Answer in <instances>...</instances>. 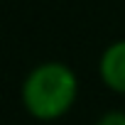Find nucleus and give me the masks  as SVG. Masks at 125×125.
I'll use <instances>...</instances> for the list:
<instances>
[{
  "label": "nucleus",
  "mask_w": 125,
  "mask_h": 125,
  "mask_svg": "<svg viewBox=\"0 0 125 125\" xmlns=\"http://www.w3.org/2000/svg\"><path fill=\"white\" fill-rule=\"evenodd\" d=\"M79 96L76 74L61 61H44L34 66L22 83L25 110L37 120H56L71 110Z\"/></svg>",
  "instance_id": "obj_1"
},
{
  "label": "nucleus",
  "mask_w": 125,
  "mask_h": 125,
  "mask_svg": "<svg viewBox=\"0 0 125 125\" xmlns=\"http://www.w3.org/2000/svg\"><path fill=\"white\" fill-rule=\"evenodd\" d=\"M96 125H125V110H108L98 118Z\"/></svg>",
  "instance_id": "obj_3"
},
{
  "label": "nucleus",
  "mask_w": 125,
  "mask_h": 125,
  "mask_svg": "<svg viewBox=\"0 0 125 125\" xmlns=\"http://www.w3.org/2000/svg\"><path fill=\"white\" fill-rule=\"evenodd\" d=\"M98 71H101L103 83L110 91L125 93V39L113 42L103 52V56L98 61Z\"/></svg>",
  "instance_id": "obj_2"
}]
</instances>
